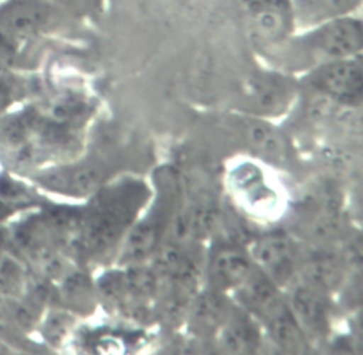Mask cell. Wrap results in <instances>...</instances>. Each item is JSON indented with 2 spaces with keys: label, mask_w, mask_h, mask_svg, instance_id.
I'll list each match as a JSON object with an SVG mask.
<instances>
[{
  "label": "cell",
  "mask_w": 363,
  "mask_h": 355,
  "mask_svg": "<svg viewBox=\"0 0 363 355\" xmlns=\"http://www.w3.org/2000/svg\"><path fill=\"white\" fill-rule=\"evenodd\" d=\"M259 50L274 47L298 31L291 0H235Z\"/></svg>",
  "instance_id": "obj_6"
},
{
  "label": "cell",
  "mask_w": 363,
  "mask_h": 355,
  "mask_svg": "<svg viewBox=\"0 0 363 355\" xmlns=\"http://www.w3.org/2000/svg\"><path fill=\"white\" fill-rule=\"evenodd\" d=\"M177 208V183L172 174L163 175V185L158 190L155 205L126 234L123 262L140 263L150 257L167 234Z\"/></svg>",
  "instance_id": "obj_4"
},
{
  "label": "cell",
  "mask_w": 363,
  "mask_h": 355,
  "mask_svg": "<svg viewBox=\"0 0 363 355\" xmlns=\"http://www.w3.org/2000/svg\"><path fill=\"white\" fill-rule=\"evenodd\" d=\"M299 95V82L277 69L257 71L242 83V101L246 112L257 117L279 116Z\"/></svg>",
  "instance_id": "obj_7"
},
{
  "label": "cell",
  "mask_w": 363,
  "mask_h": 355,
  "mask_svg": "<svg viewBox=\"0 0 363 355\" xmlns=\"http://www.w3.org/2000/svg\"><path fill=\"white\" fill-rule=\"evenodd\" d=\"M298 274L303 277V284L327 294L343 284L345 264L342 259L330 252H301Z\"/></svg>",
  "instance_id": "obj_11"
},
{
  "label": "cell",
  "mask_w": 363,
  "mask_h": 355,
  "mask_svg": "<svg viewBox=\"0 0 363 355\" xmlns=\"http://www.w3.org/2000/svg\"><path fill=\"white\" fill-rule=\"evenodd\" d=\"M251 257L257 268L279 286L291 284L298 275L301 252L286 233H269L259 237L254 244Z\"/></svg>",
  "instance_id": "obj_8"
},
{
  "label": "cell",
  "mask_w": 363,
  "mask_h": 355,
  "mask_svg": "<svg viewBox=\"0 0 363 355\" xmlns=\"http://www.w3.org/2000/svg\"><path fill=\"white\" fill-rule=\"evenodd\" d=\"M246 144L257 151L262 158L281 163L289 157V146L281 133L262 117L247 116L239 123Z\"/></svg>",
  "instance_id": "obj_13"
},
{
  "label": "cell",
  "mask_w": 363,
  "mask_h": 355,
  "mask_svg": "<svg viewBox=\"0 0 363 355\" xmlns=\"http://www.w3.org/2000/svg\"><path fill=\"white\" fill-rule=\"evenodd\" d=\"M148 197L150 190L140 180L126 179L101 186L82 215L78 233L82 252L91 257L108 255L136 223Z\"/></svg>",
  "instance_id": "obj_2"
},
{
  "label": "cell",
  "mask_w": 363,
  "mask_h": 355,
  "mask_svg": "<svg viewBox=\"0 0 363 355\" xmlns=\"http://www.w3.org/2000/svg\"><path fill=\"white\" fill-rule=\"evenodd\" d=\"M298 30L357 15L362 0H291Z\"/></svg>",
  "instance_id": "obj_14"
},
{
  "label": "cell",
  "mask_w": 363,
  "mask_h": 355,
  "mask_svg": "<svg viewBox=\"0 0 363 355\" xmlns=\"http://www.w3.org/2000/svg\"><path fill=\"white\" fill-rule=\"evenodd\" d=\"M104 179V170L99 164H81L63 168L48 175V185L56 190L81 196L97 192Z\"/></svg>",
  "instance_id": "obj_15"
},
{
  "label": "cell",
  "mask_w": 363,
  "mask_h": 355,
  "mask_svg": "<svg viewBox=\"0 0 363 355\" xmlns=\"http://www.w3.org/2000/svg\"><path fill=\"white\" fill-rule=\"evenodd\" d=\"M299 91L333 101L345 108L359 107L363 95L362 54L323 63L302 75Z\"/></svg>",
  "instance_id": "obj_3"
},
{
  "label": "cell",
  "mask_w": 363,
  "mask_h": 355,
  "mask_svg": "<svg viewBox=\"0 0 363 355\" xmlns=\"http://www.w3.org/2000/svg\"><path fill=\"white\" fill-rule=\"evenodd\" d=\"M16 93V83L13 78L8 76V74H4V71L0 69V110L6 108Z\"/></svg>",
  "instance_id": "obj_18"
},
{
  "label": "cell",
  "mask_w": 363,
  "mask_h": 355,
  "mask_svg": "<svg viewBox=\"0 0 363 355\" xmlns=\"http://www.w3.org/2000/svg\"><path fill=\"white\" fill-rule=\"evenodd\" d=\"M233 304L225 298L223 291L211 290L201 294L194 301L192 323L199 334L216 335L229 316Z\"/></svg>",
  "instance_id": "obj_16"
},
{
  "label": "cell",
  "mask_w": 363,
  "mask_h": 355,
  "mask_svg": "<svg viewBox=\"0 0 363 355\" xmlns=\"http://www.w3.org/2000/svg\"><path fill=\"white\" fill-rule=\"evenodd\" d=\"M71 18L49 0H0V38L12 46L53 31Z\"/></svg>",
  "instance_id": "obj_5"
},
{
  "label": "cell",
  "mask_w": 363,
  "mask_h": 355,
  "mask_svg": "<svg viewBox=\"0 0 363 355\" xmlns=\"http://www.w3.org/2000/svg\"><path fill=\"white\" fill-rule=\"evenodd\" d=\"M290 308L306 337L323 338L330 330V305L324 293L299 284L293 288Z\"/></svg>",
  "instance_id": "obj_10"
},
{
  "label": "cell",
  "mask_w": 363,
  "mask_h": 355,
  "mask_svg": "<svg viewBox=\"0 0 363 355\" xmlns=\"http://www.w3.org/2000/svg\"><path fill=\"white\" fill-rule=\"evenodd\" d=\"M363 25L359 15L298 30L274 47L261 50L277 71L306 74L323 63L362 54Z\"/></svg>",
  "instance_id": "obj_1"
},
{
  "label": "cell",
  "mask_w": 363,
  "mask_h": 355,
  "mask_svg": "<svg viewBox=\"0 0 363 355\" xmlns=\"http://www.w3.org/2000/svg\"><path fill=\"white\" fill-rule=\"evenodd\" d=\"M71 16H97L103 13L106 0H49Z\"/></svg>",
  "instance_id": "obj_17"
},
{
  "label": "cell",
  "mask_w": 363,
  "mask_h": 355,
  "mask_svg": "<svg viewBox=\"0 0 363 355\" xmlns=\"http://www.w3.org/2000/svg\"><path fill=\"white\" fill-rule=\"evenodd\" d=\"M217 334L220 335L221 347L230 352L247 354L261 347L259 322L242 305H233Z\"/></svg>",
  "instance_id": "obj_12"
},
{
  "label": "cell",
  "mask_w": 363,
  "mask_h": 355,
  "mask_svg": "<svg viewBox=\"0 0 363 355\" xmlns=\"http://www.w3.org/2000/svg\"><path fill=\"white\" fill-rule=\"evenodd\" d=\"M255 268V263L240 244L225 241L214 249L208 263L213 290L230 291L240 286Z\"/></svg>",
  "instance_id": "obj_9"
}]
</instances>
